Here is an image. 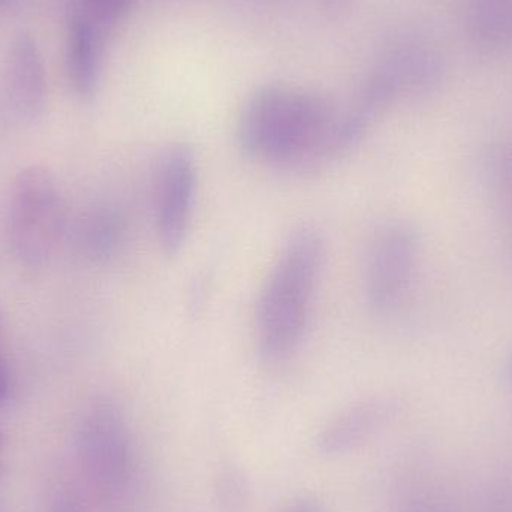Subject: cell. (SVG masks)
Returning a JSON list of instances; mask_svg holds the SVG:
<instances>
[{"mask_svg": "<svg viewBox=\"0 0 512 512\" xmlns=\"http://www.w3.org/2000/svg\"><path fill=\"white\" fill-rule=\"evenodd\" d=\"M370 123L354 108L340 110L303 87H261L243 108L237 128L249 158L285 171H309L354 149Z\"/></svg>", "mask_w": 512, "mask_h": 512, "instance_id": "cell-1", "label": "cell"}, {"mask_svg": "<svg viewBox=\"0 0 512 512\" xmlns=\"http://www.w3.org/2000/svg\"><path fill=\"white\" fill-rule=\"evenodd\" d=\"M324 259L316 228H298L283 245L256 304V343L267 363L289 360L303 343Z\"/></svg>", "mask_w": 512, "mask_h": 512, "instance_id": "cell-2", "label": "cell"}, {"mask_svg": "<svg viewBox=\"0 0 512 512\" xmlns=\"http://www.w3.org/2000/svg\"><path fill=\"white\" fill-rule=\"evenodd\" d=\"M65 218L56 179L44 167L24 168L12 185L8 231L12 251L26 265H39L51 255Z\"/></svg>", "mask_w": 512, "mask_h": 512, "instance_id": "cell-3", "label": "cell"}, {"mask_svg": "<svg viewBox=\"0 0 512 512\" xmlns=\"http://www.w3.org/2000/svg\"><path fill=\"white\" fill-rule=\"evenodd\" d=\"M421 256V236L406 221L379 228L367 251L364 289L379 315L396 312L411 291Z\"/></svg>", "mask_w": 512, "mask_h": 512, "instance_id": "cell-4", "label": "cell"}, {"mask_svg": "<svg viewBox=\"0 0 512 512\" xmlns=\"http://www.w3.org/2000/svg\"><path fill=\"white\" fill-rule=\"evenodd\" d=\"M78 444L84 469L96 486L116 492L129 483L134 474V444L116 406H95L81 424Z\"/></svg>", "mask_w": 512, "mask_h": 512, "instance_id": "cell-5", "label": "cell"}, {"mask_svg": "<svg viewBox=\"0 0 512 512\" xmlns=\"http://www.w3.org/2000/svg\"><path fill=\"white\" fill-rule=\"evenodd\" d=\"M447 77V63L438 48L408 41L387 56L364 81L367 92L384 108L402 98H421L438 92Z\"/></svg>", "mask_w": 512, "mask_h": 512, "instance_id": "cell-6", "label": "cell"}, {"mask_svg": "<svg viewBox=\"0 0 512 512\" xmlns=\"http://www.w3.org/2000/svg\"><path fill=\"white\" fill-rule=\"evenodd\" d=\"M197 173L194 152L185 144L168 149L156 171V234L167 255L179 254L188 237L197 192Z\"/></svg>", "mask_w": 512, "mask_h": 512, "instance_id": "cell-7", "label": "cell"}, {"mask_svg": "<svg viewBox=\"0 0 512 512\" xmlns=\"http://www.w3.org/2000/svg\"><path fill=\"white\" fill-rule=\"evenodd\" d=\"M397 415L399 403L390 397L358 400L322 427L316 448L322 456H345L381 435Z\"/></svg>", "mask_w": 512, "mask_h": 512, "instance_id": "cell-8", "label": "cell"}, {"mask_svg": "<svg viewBox=\"0 0 512 512\" xmlns=\"http://www.w3.org/2000/svg\"><path fill=\"white\" fill-rule=\"evenodd\" d=\"M6 95L12 111L23 122L33 123L47 105V75L41 53L30 38L12 48L6 68Z\"/></svg>", "mask_w": 512, "mask_h": 512, "instance_id": "cell-9", "label": "cell"}, {"mask_svg": "<svg viewBox=\"0 0 512 512\" xmlns=\"http://www.w3.org/2000/svg\"><path fill=\"white\" fill-rule=\"evenodd\" d=\"M107 36L84 21L71 18L68 44V77L77 95L87 98L95 93L101 75Z\"/></svg>", "mask_w": 512, "mask_h": 512, "instance_id": "cell-10", "label": "cell"}, {"mask_svg": "<svg viewBox=\"0 0 512 512\" xmlns=\"http://www.w3.org/2000/svg\"><path fill=\"white\" fill-rule=\"evenodd\" d=\"M465 30L487 53L512 50V0H466Z\"/></svg>", "mask_w": 512, "mask_h": 512, "instance_id": "cell-11", "label": "cell"}, {"mask_svg": "<svg viewBox=\"0 0 512 512\" xmlns=\"http://www.w3.org/2000/svg\"><path fill=\"white\" fill-rule=\"evenodd\" d=\"M134 0H72L71 18L90 24L107 36L131 11Z\"/></svg>", "mask_w": 512, "mask_h": 512, "instance_id": "cell-12", "label": "cell"}, {"mask_svg": "<svg viewBox=\"0 0 512 512\" xmlns=\"http://www.w3.org/2000/svg\"><path fill=\"white\" fill-rule=\"evenodd\" d=\"M251 499V484L239 466L219 469L215 478V501L221 512H243Z\"/></svg>", "mask_w": 512, "mask_h": 512, "instance_id": "cell-13", "label": "cell"}, {"mask_svg": "<svg viewBox=\"0 0 512 512\" xmlns=\"http://www.w3.org/2000/svg\"><path fill=\"white\" fill-rule=\"evenodd\" d=\"M282 512H325L324 504L313 496L295 499Z\"/></svg>", "mask_w": 512, "mask_h": 512, "instance_id": "cell-14", "label": "cell"}, {"mask_svg": "<svg viewBox=\"0 0 512 512\" xmlns=\"http://www.w3.org/2000/svg\"><path fill=\"white\" fill-rule=\"evenodd\" d=\"M9 385H11V382H9L8 367H6L2 351H0V403L8 397Z\"/></svg>", "mask_w": 512, "mask_h": 512, "instance_id": "cell-15", "label": "cell"}, {"mask_svg": "<svg viewBox=\"0 0 512 512\" xmlns=\"http://www.w3.org/2000/svg\"><path fill=\"white\" fill-rule=\"evenodd\" d=\"M405 512H442V510L436 507L435 504H432V502L418 499V501L411 502V504L406 507Z\"/></svg>", "mask_w": 512, "mask_h": 512, "instance_id": "cell-16", "label": "cell"}, {"mask_svg": "<svg viewBox=\"0 0 512 512\" xmlns=\"http://www.w3.org/2000/svg\"><path fill=\"white\" fill-rule=\"evenodd\" d=\"M504 378L508 384L512 385V352L510 357H508L507 363H505Z\"/></svg>", "mask_w": 512, "mask_h": 512, "instance_id": "cell-17", "label": "cell"}, {"mask_svg": "<svg viewBox=\"0 0 512 512\" xmlns=\"http://www.w3.org/2000/svg\"><path fill=\"white\" fill-rule=\"evenodd\" d=\"M59 512H77L74 507H69V505H65V507L60 508Z\"/></svg>", "mask_w": 512, "mask_h": 512, "instance_id": "cell-18", "label": "cell"}, {"mask_svg": "<svg viewBox=\"0 0 512 512\" xmlns=\"http://www.w3.org/2000/svg\"><path fill=\"white\" fill-rule=\"evenodd\" d=\"M2 447H3L2 435H0V457H2Z\"/></svg>", "mask_w": 512, "mask_h": 512, "instance_id": "cell-19", "label": "cell"}]
</instances>
